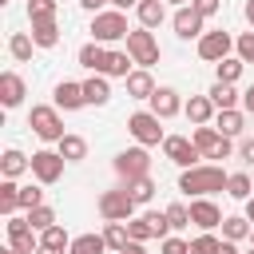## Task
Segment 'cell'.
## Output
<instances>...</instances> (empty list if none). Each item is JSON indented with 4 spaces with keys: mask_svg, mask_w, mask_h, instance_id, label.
Here are the masks:
<instances>
[{
    "mask_svg": "<svg viewBox=\"0 0 254 254\" xmlns=\"http://www.w3.org/2000/svg\"><path fill=\"white\" fill-rule=\"evenodd\" d=\"M32 40H36V48H56L60 44V24L56 20H36L32 24Z\"/></svg>",
    "mask_w": 254,
    "mask_h": 254,
    "instance_id": "603a6c76",
    "label": "cell"
},
{
    "mask_svg": "<svg viewBox=\"0 0 254 254\" xmlns=\"http://www.w3.org/2000/svg\"><path fill=\"white\" fill-rule=\"evenodd\" d=\"M190 139H194V147L202 151V159H230V151H234V147H230V139H226L218 127H206V123H202V127H194V135H190Z\"/></svg>",
    "mask_w": 254,
    "mask_h": 254,
    "instance_id": "ba28073f",
    "label": "cell"
},
{
    "mask_svg": "<svg viewBox=\"0 0 254 254\" xmlns=\"http://www.w3.org/2000/svg\"><path fill=\"white\" fill-rule=\"evenodd\" d=\"M103 238H107V250H123L127 242H131V230H127V222H107L103 226Z\"/></svg>",
    "mask_w": 254,
    "mask_h": 254,
    "instance_id": "d6a6232c",
    "label": "cell"
},
{
    "mask_svg": "<svg viewBox=\"0 0 254 254\" xmlns=\"http://www.w3.org/2000/svg\"><path fill=\"white\" fill-rule=\"evenodd\" d=\"M87 12H103V4H111V0H79Z\"/></svg>",
    "mask_w": 254,
    "mask_h": 254,
    "instance_id": "681fc988",
    "label": "cell"
},
{
    "mask_svg": "<svg viewBox=\"0 0 254 254\" xmlns=\"http://www.w3.org/2000/svg\"><path fill=\"white\" fill-rule=\"evenodd\" d=\"M60 155H64L67 163H79V159L87 155V139H79V135H64V139H60Z\"/></svg>",
    "mask_w": 254,
    "mask_h": 254,
    "instance_id": "836d02e7",
    "label": "cell"
},
{
    "mask_svg": "<svg viewBox=\"0 0 254 254\" xmlns=\"http://www.w3.org/2000/svg\"><path fill=\"white\" fill-rule=\"evenodd\" d=\"M127 95H131V99H151V95H155V79H151L147 67H139V71L127 75Z\"/></svg>",
    "mask_w": 254,
    "mask_h": 254,
    "instance_id": "ffe728a7",
    "label": "cell"
},
{
    "mask_svg": "<svg viewBox=\"0 0 254 254\" xmlns=\"http://www.w3.org/2000/svg\"><path fill=\"white\" fill-rule=\"evenodd\" d=\"M218 246H222V242L206 230V234H198V238L190 242V250H187V254H218Z\"/></svg>",
    "mask_w": 254,
    "mask_h": 254,
    "instance_id": "b9f144b4",
    "label": "cell"
},
{
    "mask_svg": "<svg viewBox=\"0 0 254 254\" xmlns=\"http://www.w3.org/2000/svg\"><path fill=\"white\" fill-rule=\"evenodd\" d=\"M242 67H246V60H238V56H226V60H218V64H214V71H218V83H238Z\"/></svg>",
    "mask_w": 254,
    "mask_h": 254,
    "instance_id": "f546056e",
    "label": "cell"
},
{
    "mask_svg": "<svg viewBox=\"0 0 254 254\" xmlns=\"http://www.w3.org/2000/svg\"><path fill=\"white\" fill-rule=\"evenodd\" d=\"M250 242H254V230H250Z\"/></svg>",
    "mask_w": 254,
    "mask_h": 254,
    "instance_id": "91938a15",
    "label": "cell"
},
{
    "mask_svg": "<svg viewBox=\"0 0 254 254\" xmlns=\"http://www.w3.org/2000/svg\"><path fill=\"white\" fill-rule=\"evenodd\" d=\"M111 167H115V175H119V179H143V175H151V155H147V147L139 143V147L119 151Z\"/></svg>",
    "mask_w": 254,
    "mask_h": 254,
    "instance_id": "52a82bcc",
    "label": "cell"
},
{
    "mask_svg": "<svg viewBox=\"0 0 254 254\" xmlns=\"http://www.w3.org/2000/svg\"><path fill=\"white\" fill-rule=\"evenodd\" d=\"M190 8H194L198 16H206V20H210V16L222 8V0H190Z\"/></svg>",
    "mask_w": 254,
    "mask_h": 254,
    "instance_id": "f6af8a7d",
    "label": "cell"
},
{
    "mask_svg": "<svg viewBox=\"0 0 254 254\" xmlns=\"http://www.w3.org/2000/svg\"><path fill=\"white\" fill-rule=\"evenodd\" d=\"M206 95L214 99V107H218V111H226V107H238V99H242V95L234 91V83H218V79H214V87H210Z\"/></svg>",
    "mask_w": 254,
    "mask_h": 254,
    "instance_id": "f1b7e54d",
    "label": "cell"
},
{
    "mask_svg": "<svg viewBox=\"0 0 254 254\" xmlns=\"http://www.w3.org/2000/svg\"><path fill=\"white\" fill-rule=\"evenodd\" d=\"M218 254H238V242H226V238H222V246H218Z\"/></svg>",
    "mask_w": 254,
    "mask_h": 254,
    "instance_id": "816d5d0a",
    "label": "cell"
},
{
    "mask_svg": "<svg viewBox=\"0 0 254 254\" xmlns=\"http://www.w3.org/2000/svg\"><path fill=\"white\" fill-rule=\"evenodd\" d=\"M139 24L143 28H159L163 20H167V0H139Z\"/></svg>",
    "mask_w": 254,
    "mask_h": 254,
    "instance_id": "44dd1931",
    "label": "cell"
},
{
    "mask_svg": "<svg viewBox=\"0 0 254 254\" xmlns=\"http://www.w3.org/2000/svg\"><path fill=\"white\" fill-rule=\"evenodd\" d=\"M234 52H238V60H246V64H254V32H246V36H238V40H234Z\"/></svg>",
    "mask_w": 254,
    "mask_h": 254,
    "instance_id": "ee69618b",
    "label": "cell"
},
{
    "mask_svg": "<svg viewBox=\"0 0 254 254\" xmlns=\"http://www.w3.org/2000/svg\"><path fill=\"white\" fill-rule=\"evenodd\" d=\"M246 20L254 24V0H246Z\"/></svg>",
    "mask_w": 254,
    "mask_h": 254,
    "instance_id": "9f6ffc18",
    "label": "cell"
},
{
    "mask_svg": "<svg viewBox=\"0 0 254 254\" xmlns=\"http://www.w3.org/2000/svg\"><path fill=\"white\" fill-rule=\"evenodd\" d=\"M24 91H28V87H24V79H20L16 71H4V75H0V103H4V107L24 103Z\"/></svg>",
    "mask_w": 254,
    "mask_h": 254,
    "instance_id": "ac0fdd59",
    "label": "cell"
},
{
    "mask_svg": "<svg viewBox=\"0 0 254 254\" xmlns=\"http://www.w3.org/2000/svg\"><path fill=\"white\" fill-rule=\"evenodd\" d=\"M250 254H254V250H250Z\"/></svg>",
    "mask_w": 254,
    "mask_h": 254,
    "instance_id": "94428289",
    "label": "cell"
},
{
    "mask_svg": "<svg viewBox=\"0 0 254 254\" xmlns=\"http://www.w3.org/2000/svg\"><path fill=\"white\" fill-rule=\"evenodd\" d=\"M147 103H151V111H155L159 119H175V115L183 111V95H179L175 87H155V95H151Z\"/></svg>",
    "mask_w": 254,
    "mask_h": 254,
    "instance_id": "5bb4252c",
    "label": "cell"
},
{
    "mask_svg": "<svg viewBox=\"0 0 254 254\" xmlns=\"http://www.w3.org/2000/svg\"><path fill=\"white\" fill-rule=\"evenodd\" d=\"M28 20H56V0H28Z\"/></svg>",
    "mask_w": 254,
    "mask_h": 254,
    "instance_id": "ab89813d",
    "label": "cell"
},
{
    "mask_svg": "<svg viewBox=\"0 0 254 254\" xmlns=\"http://www.w3.org/2000/svg\"><path fill=\"white\" fill-rule=\"evenodd\" d=\"M230 48H234L230 32H202V36H198V56H202L206 64L226 60V56H230Z\"/></svg>",
    "mask_w": 254,
    "mask_h": 254,
    "instance_id": "7c38bea8",
    "label": "cell"
},
{
    "mask_svg": "<svg viewBox=\"0 0 254 254\" xmlns=\"http://www.w3.org/2000/svg\"><path fill=\"white\" fill-rule=\"evenodd\" d=\"M190 222L198 230H214V226H222V210L210 198H190Z\"/></svg>",
    "mask_w": 254,
    "mask_h": 254,
    "instance_id": "9a60e30c",
    "label": "cell"
},
{
    "mask_svg": "<svg viewBox=\"0 0 254 254\" xmlns=\"http://www.w3.org/2000/svg\"><path fill=\"white\" fill-rule=\"evenodd\" d=\"M103 250H107V238L103 234H79L67 246V254H103Z\"/></svg>",
    "mask_w": 254,
    "mask_h": 254,
    "instance_id": "4316f807",
    "label": "cell"
},
{
    "mask_svg": "<svg viewBox=\"0 0 254 254\" xmlns=\"http://www.w3.org/2000/svg\"><path fill=\"white\" fill-rule=\"evenodd\" d=\"M127 230H131V238H135V242L159 238V234H155V218H151V210H147V214H139V218H127Z\"/></svg>",
    "mask_w": 254,
    "mask_h": 254,
    "instance_id": "1f68e13d",
    "label": "cell"
},
{
    "mask_svg": "<svg viewBox=\"0 0 254 254\" xmlns=\"http://www.w3.org/2000/svg\"><path fill=\"white\" fill-rule=\"evenodd\" d=\"M103 64H107V48H103V44H95V40H91V44H83V48H79V67H87V71H99V75H103Z\"/></svg>",
    "mask_w": 254,
    "mask_h": 254,
    "instance_id": "7402d4cb",
    "label": "cell"
},
{
    "mask_svg": "<svg viewBox=\"0 0 254 254\" xmlns=\"http://www.w3.org/2000/svg\"><path fill=\"white\" fill-rule=\"evenodd\" d=\"M167 4H179V8H183V4H190V0H167Z\"/></svg>",
    "mask_w": 254,
    "mask_h": 254,
    "instance_id": "6f0895ef",
    "label": "cell"
},
{
    "mask_svg": "<svg viewBox=\"0 0 254 254\" xmlns=\"http://www.w3.org/2000/svg\"><path fill=\"white\" fill-rule=\"evenodd\" d=\"M135 198H131V190L127 187H115V190H103L99 194V214H103V222H127L131 214H135Z\"/></svg>",
    "mask_w": 254,
    "mask_h": 254,
    "instance_id": "3957f363",
    "label": "cell"
},
{
    "mask_svg": "<svg viewBox=\"0 0 254 254\" xmlns=\"http://www.w3.org/2000/svg\"><path fill=\"white\" fill-rule=\"evenodd\" d=\"M127 16L119 12V8H111V12H95L91 16V40L95 44H115V40H127Z\"/></svg>",
    "mask_w": 254,
    "mask_h": 254,
    "instance_id": "7a4b0ae2",
    "label": "cell"
},
{
    "mask_svg": "<svg viewBox=\"0 0 254 254\" xmlns=\"http://www.w3.org/2000/svg\"><path fill=\"white\" fill-rule=\"evenodd\" d=\"M214 123H218V131H222L226 139H234V135H242V123H246V115H242L238 107H226V111H218V115H214Z\"/></svg>",
    "mask_w": 254,
    "mask_h": 254,
    "instance_id": "d4e9b609",
    "label": "cell"
},
{
    "mask_svg": "<svg viewBox=\"0 0 254 254\" xmlns=\"http://www.w3.org/2000/svg\"><path fill=\"white\" fill-rule=\"evenodd\" d=\"M250 190H254V183H250V175H246V171H234V175L226 179V194H230V198H242V202H246V198H250Z\"/></svg>",
    "mask_w": 254,
    "mask_h": 254,
    "instance_id": "e575fe53",
    "label": "cell"
},
{
    "mask_svg": "<svg viewBox=\"0 0 254 254\" xmlns=\"http://www.w3.org/2000/svg\"><path fill=\"white\" fill-rule=\"evenodd\" d=\"M83 103H87V95H83V83H71V79L56 83V107H64V111H75V107H83Z\"/></svg>",
    "mask_w": 254,
    "mask_h": 254,
    "instance_id": "2e32d148",
    "label": "cell"
},
{
    "mask_svg": "<svg viewBox=\"0 0 254 254\" xmlns=\"http://www.w3.org/2000/svg\"><path fill=\"white\" fill-rule=\"evenodd\" d=\"M187 250H190V242H183V238H175V234L163 238V254H187Z\"/></svg>",
    "mask_w": 254,
    "mask_h": 254,
    "instance_id": "bcb514c9",
    "label": "cell"
},
{
    "mask_svg": "<svg viewBox=\"0 0 254 254\" xmlns=\"http://www.w3.org/2000/svg\"><path fill=\"white\" fill-rule=\"evenodd\" d=\"M28 222H32V230L40 234V230H48V226H56V210L40 202V206H32V210H28Z\"/></svg>",
    "mask_w": 254,
    "mask_h": 254,
    "instance_id": "f35d334b",
    "label": "cell"
},
{
    "mask_svg": "<svg viewBox=\"0 0 254 254\" xmlns=\"http://www.w3.org/2000/svg\"><path fill=\"white\" fill-rule=\"evenodd\" d=\"M24 171H32V159H28L24 151H16V147H12V151H4V155H0V175H4V179H20Z\"/></svg>",
    "mask_w": 254,
    "mask_h": 254,
    "instance_id": "d6986e66",
    "label": "cell"
},
{
    "mask_svg": "<svg viewBox=\"0 0 254 254\" xmlns=\"http://www.w3.org/2000/svg\"><path fill=\"white\" fill-rule=\"evenodd\" d=\"M163 155L175 163V167H198V159H202V151L194 147V139H187V135H167L163 139Z\"/></svg>",
    "mask_w": 254,
    "mask_h": 254,
    "instance_id": "9c48e42d",
    "label": "cell"
},
{
    "mask_svg": "<svg viewBox=\"0 0 254 254\" xmlns=\"http://www.w3.org/2000/svg\"><path fill=\"white\" fill-rule=\"evenodd\" d=\"M242 111H246V115H254V83L242 91Z\"/></svg>",
    "mask_w": 254,
    "mask_h": 254,
    "instance_id": "7dc6e473",
    "label": "cell"
},
{
    "mask_svg": "<svg viewBox=\"0 0 254 254\" xmlns=\"http://www.w3.org/2000/svg\"><path fill=\"white\" fill-rule=\"evenodd\" d=\"M171 24H175V36H183V40H198V36L206 32V16H198L190 4H183Z\"/></svg>",
    "mask_w": 254,
    "mask_h": 254,
    "instance_id": "4fadbf2b",
    "label": "cell"
},
{
    "mask_svg": "<svg viewBox=\"0 0 254 254\" xmlns=\"http://www.w3.org/2000/svg\"><path fill=\"white\" fill-rule=\"evenodd\" d=\"M167 218H171V230H183V226H190V206L187 202H171Z\"/></svg>",
    "mask_w": 254,
    "mask_h": 254,
    "instance_id": "60d3db41",
    "label": "cell"
},
{
    "mask_svg": "<svg viewBox=\"0 0 254 254\" xmlns=\"http://www.w3.org/2000/svg\"><path fill=\"white\" fill-rule=\"evenodd\" d=\"M159 123H163V119H159L155 111H135V115L127 119V131L135 135V143H143V147H159V143L167 139Z\"/></svg>",
    "mask_w": 254,
    "mask_h": 254,
    "instance_id": "8992f818",
    "label": "cell"
},
{
    "mask_svg": "<svg viewBox=\"0 0 254 254\" xmlns=\"http://www.w3.org/2000/svg\"><path fill=\"white\" fill-rule=\"evenodd\" d=\"M44 202V190L40 187H20V210H32Z\"/></svg>",
    "mask_w": 254,
    "mask_h": 254,
    "instance_id": "7bdbcfd3",
    "label": "cell"
},
{
    "mask_svg": "<svg viewBox=\"0 0 254 254\" xmlns=\"http://www.w3.org/2000/svg\"><path fill=\"white\" fill-rule=\"evenodd\" d=\"M183 111H187V119H190L194 127H202V123H210V115H214L218 107H214L210 95H190V99L183 103Z\"/></svg>",
    "mask_w": 254,
    "mask_h": 254,
    "instance_id": "e0dca14e",
    "label": "cell"
},
{
    "mask_svg": "<svg viewBox=\"0 0 254 254\" xmlns=\"http://www.w3.org/2000/svg\"><path fill=\"white\" fill-rule=\"evenodd\" d=\"M20 210V187L16 179H4L0 183V214H16Z\"/></svg>",
    "mask_w": 254,
    "mask_h": 254,
    "instance_id": "4dcf8cb0",
    "label": "cell"
},
{
    "mask_svg": "<svg viewBox=\"0 0 254 254\" xmlns=\"http://www.w3.org/2000/svg\"><path fill=\"white\" fill-rule=\"evenodd\" d=\"M8 246H12V250H20V254H36L40 238H36V230H32L28 214H24V218L8 214Z\"/></svg>",
    "mask_w": 254,
    "mask_h": 254,
    "instance_id": "8fae6325",
    "label": "cell"
},
{
    "mask_svg": "<svg viewBox=\"0 0 254 254\" xmlns=\"http://www.w3.org/2000/svg\"><path fill=\"white\" fill-rule=\"evenodd\" d=\"M4 254H20V250H12V246H8V250H4Z\"/></svg>",
    "mask_w": 254,
    "mask_h": 254,
    "instance_id": "680465c9",
    "label": "cell"
},
{
    "mask_svg": "<svg viewBox=\"0 0 254 254\" xmlns=\"http://www.w3.org/2000/svg\"><path fill=\"white\" fill-rule=\"evenodd\" d=\"M127 52H131V60H135L139 67L159 64V40H155V32H151V28H135V32H127Z\"/></svg>",
    "mask_w": 254,
    "mask_h": 254,
    "instance_id": "5b68a950",
    "label": "cell"
},
{
    "mask_svg": "<svg viewBox=\"0 0 254 254\" xmlns=\"http://www.w3.org/2000/svg\"><path fill=\"white\" fill-rule=\"evenodd\" d=\"M246 218H250V222H254V194H250V198H246Z\"/></svg>",
    "mask_w": 254,
    "mask_h": 254,
    "instance_id": "db71d44e",
    "label": "cell"
},
{
    "mask_svg": "<svg viewBox=\"0 0 254 254\" xmlns=\"http://www.w3.org/2000/svg\"><path fill=\"white\" fill-rule=\"evenodd\" d=\"M28 127H32L44 143H60V139H64V119H60V111L48 107V103H36V107H32Z\"/></svg>",
    "mask_w": 254,
    "mask_h": 254,
    "instance_id": "277c9868",
    "label": "cell"
},
{
    "mask_svg": "<svg viewBox=\"0 0 254 254\" xmlns=\"http://www.w3.org/2000/svg\"><path fill=\"white\" fill-rule=\"evenodd\" d=\"M131 52H107V64H103V75H119V79H127L131 75Z\"/></svg>",
    "mask_w": 254,
    "mask_h": 254,
    "instance_id": "83f0119b",
    "label": "cell"
},
{
    "mask_svg": "<svg viewBox=\"0 0 254 254\" xmlns=\"http://www.w3.org/2000/svg\"><path fill=\"white\" fill-rule=\"evenodd\" d=\"M64 163H67V159H64L60 151H36V155H32V175H36L44 187H52V183L64 179Z\"/></svg>",
    "mask_w": 254,
    "mask_h": 254,
    "instance_id": "30bf717a",
    "label": "cell"
},
{
    "mask_svg": "<svg viewBox=\"0 0 254 254\" xmlns=\"http://www.w3.org/2000/svg\"><path fill=\"white\" fill-rule=\"evenodd\" d=\"M242 163H250V167H254V139H246V143H242Z\"/></svg>",
    "mask_w": 254,
    "mask_h": 254,
    "instance_id": "c3c4849f",
    "label": "cell"
},
{
    "mask_svg": "<svg viewBox=\"0 0 254 254\" xmlns=\"http://www.w3.org/2000/svg\"><path fill=\"white\" fill-rule=\"evenodd\" d=\"M32 48H36V40H32L28 32H12V40H8L12 60H32Z\"/></svg>",
    "mask_w": 254,
    "mask_h": 254,
    "instance_id": "d590c367",
    "label": "cell"
},
{
    "mask_svg": "<svg viewBox=\"0 0 254 254\" xmlns=\"http://www.w3.org/2000/svg\"><path fill=\"white\" fill-rule=\"evenodd\" d=\"M250 218H242V214H230V218H222V238L226 242H242V238H250Z\"/></svg>",
    "mask_w": 254,
    "mask_h": 254,
    "instance_id": "484cf974",
    "label": "cell"
},
{
    "mask_svg": "<svg viewBox=\"0 0 254 254\" xmlns=\"http://www.w3.org/2000/svg\"><path fill=\"white\" fill-rule=\"evenodd\" d=\"M127 190H131L135 202H151V194H155V179H151V175H143V179H127Z\"/></svg>",
    "mask_w": 254,
    "mask_h": 254,
    "instance_id": "74e56055",
    "label": "cell"
},
{
    "mask_svg": "<svg viewBox=\"0 0 254 254\" xmlns=\"http://www.w3.org/2000/svg\"><path fill=\"white\" fill-rule=\"evenodd\" d=\"M111 4H115L119 12H123V8H139V0H111Z\"/></svg>",
    "mask_w": 254,
    "mask_h": 254,
    "instance_id": "f5cc1de1",
    "label": "cell"
},
{
    "mask_svg": "<svg viewBox=\"0 0 254 254\" xmlns=\"http://www.w3.org/2000/svg\"><path fill=\"white\" fill-rule=\"evenodd\" d=\"M226 171L222 167H214V163H206V167H187L183 175H179V190L183 194H190V198H206V194H214V190H226Z\"/></svg>",
    "mask_w": 254,
    "mask_h": 254,
    "instance_id": "6da1fadb",
    "label": "cell"
},
{
    "mask_svg": "<svg viewBox=\"0 0 254 254\" xmlns=\"http://www.w3.org/2000/svg\"><path fill=\"white\" fill-rule=\"evenodd\" d=\"M36 254H64V250H52V246H36Z\"/></svg>",
    "mask_w": 254,
    "mask_h": 254,
    "instance_id": "11a10c76",
    "label": "cell"
},
{
    "mask_svg": "<svg viewBox=\"0 0 254 254\" xmlns=\"http://www.w3.org/2000/svg\"><path fill=\"white\" fill-rule=\"evenodd\" d=\"M119 254H147V250H143V242H135V238H131V242L119 250Z\"/></svg>",
    "mask_w": 254,
    "mask_h": 254,
    "instance_id": "f907efd6",
    "label": "cell"
},
{
    "mask_svg": "<svg viewBox=\"0 0 254 254\" xmlns=\"http://www.w3.org/2000/svg\"><path fill=\"white\" fill-rule=\"evenodd\" d=\"M40 246H52V250H67V246H71V238H67V230L56 222V226L40 230Z\"/></svg>",
    "mask_w": 254,
    "mask_h": 254,
    "instance_id": "8d00e7d4",
    "label": "cell"
},
{
    "mask_svg": "<svg viewBox=\"0 0 254 254\" xmlns=\"http://www.w3.org/2000/svg\"><path fill=\"white\" fill-rule=\"evenodd\" d=\"M83 95H87V103H95V107H103L107 99H111V87H107V75H91V79H83Z\"/></svg>",
    "mask_w": 254,
    "mask_h": 254,
    "instance_id": "cb8c5ba5",
    "label": "cell"
}]
</instances>
